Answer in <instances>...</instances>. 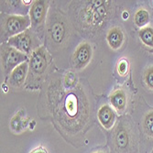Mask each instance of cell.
Returning a JSON list of instances; mask_svg holds the SVG:
<instances>
[{"instance_id": "cell-6", "label": "cell", "mask_w": 153, "mask_h": 153, "mask_svg": "<svg viewBox=\"0 0 153 153\" xmlns=\"http://www.w3.org/2000/svg\"><path fill=\"white\" fill-rule=\"evenodd\" d=\"M93 56V49L90 43H80L74 53V64L78 70L83 69L91 62Z\"/></svg>"}, {"instance_id": "cell-10", "label": "cell", "mask_w": 153, "mask_h": 153, "mask_svg": "<svg viewBox=\"0 0 153 153\" xmlns=\"http://www.w3.org/2000/svg\"><path fill=\"white\" fill-rule=\"evenodd\" d=\"M125 40V36L120 27H114L112 29H110L106 34V41L109 45V47L114 50H119Z\"/></svg>"}, {"instance_id": "cell-8", "label": "cell", "mask_w": 153, "mask_h": 153, "mask_svg": "<svg viewBox=\"0 0 153 153\" xmlns=\"http://www.w3.org/2000/svg\"><path fill=\"white\" fill-rule=\"evenodd\" d=\"M29 71H30L29 62H23L19 66H17L9 74V79H8L9 85L14 87L21 86L27 79Z\"/></svg>"}, {"instance_id": "cell-14", "label": "cell", "mask_w": 153, "mask_h": 153, "mask_svg": "<svg viewBox=\"0 0 153 153\" xmlns=\"http://www.w3.org/2000/svg\"><path fill=\"white\" fill-rule=\"evenodd\" d=\"M150 19V16L148 10H146L145 8H140L138 9L134 17V22L137 25V27H140V29H143V27H147V25L149 24Z\"/></svg>"}, {"instance_id": "cell-12", "label": "cell", "mask_w": 153, "mask_h": 153, "mask_svg": "<svg viewBox=\"0 0 153 153\" xmlns=\"http://www.w3.org/2000/svg\"><path fill=\"white\" fill-rule=\"evenodd\" d=\"M27 124H29V119L25 118V111L20 110L11 118L9 126L13 132L19 134L27 128Z\"/></svg>"}, {"instance_id": "cell-7", "label": "cell", "mask_w": 153, "mask_h": 153, "mask_svg": "<svg viewBox=\"0 0 153 153\" xmlns=\"http://www.w3.org/2000/svg\"><path fill=\"white\" fill-rule=\"evenodd\" d=\"M116 111L110 105H103L97 112V119L105 129H111L116 122Z\"/></svg>"}, {"instance_id": "cell-15", "label": "cell", "mask_w": 153, "mask_h": 153, "mask_svg": "<svg viewBox=\"0 0 153 153\" xmlns=\"http://www.w3.org/2000/svg\"><path fill=\"white\" fill-rule=\"evenodd\" d=\"M138 37L145 46L153 48V27L147 26L143 29H140L138 31Z\"/></svg>"}, {"instance_id": "cell-20", "label": "cell", "mask_w": 153, "mask_h": 153, "mask_svg": "<svg viewBox=\"0 0 153 153\" xmlns=\"http://www.w3.org/2000/svg\"><path fill=\"white\" fill-rule=\"evenodd\" d=\"M123 19H128V12L124 11V13H123Z\"/></svg>"}, {"instance_id": "cell-5", "label": "cell", "mask_w": 153, "mask_h": 153, "mask_svg": "<svg viewBox=\"0 0 153 153\" xmlns=\"http://www.w3.org/2000/svg\"><path fill=\"white\" fill-rule=\"evenodd\" d=\"M49 2L44 0L33 1L30 9V19L33 29H39L46 21Z\"/></svg>"}, {"instance_id": "cell-3", "label": "cell", "mask_w": 153, "mask_h": 153, "mask_svg": "<svg viewBox=\"0 0 153 153\" xmlns=\"http://www.w3.org/2000/svg\"><path fill=\"white\" fill-rule=\"evenodd\" d=\"M7 43L27 56L30 54L31 55V53L38 48L35 43V38L30 30H27L22 33L10 38Z\"/></svg>"}, {"instance_id": "cell-1", "label": "cell", "mask_w": 153, "mask_h": 153, "mask_svg": "<svg viewBox=\"0 0 153 153\" xmlns=\"http://www.w3.org/2000/svg\"><path fill=\"white\" fill-rule=\"evenodd\" d=\"M31 26L30 16L4 15L1 19V39L3 40L22 33Z\"/></svg>"}, {"instance_id": "cell-2", "label": "cell", "mask_w": 153, "mask_h": 153, "mask_svg": "<svg viewBox=\"0 0 153 153\" xmlns=\"http://www.w3.org/2000/svg\"><path fill=\"white\" fill-rule=\"evenodd\" d=\"M1 61L3 70L6 75H7L19 64L29 62L30 58L27 55L9 46L7 43H3L1 45Z\"/></svg>"}, {"instance_id": "cell-21", "label": "cell", "mask_w": 153, "mask_h": 153, "mask_svg": "<svg viewBox=\"0 0 153 153\" xmlns=\"http://www.w3.org/2000/svg\"><path fill=\"white\" fill-rule=\"evenodd\" d=\"M94 153H104V152H102V151H97V152H94Z\"/></svg>"}, {"instance_id": "cell-19", "label": "cell", "mask_w": 153, "mask_h": 153, "mask_svg": "<svg viewBox=\"0 0 153 153\" xmlns=\"http://www.w3.org/2000/svg\"><path fill=\"white\" fill-rule=\"evenodd\" d=\"M30 153H48V152H47V150H46L43 147L39 146V147H38V148L34 149L33 150H31Z\"/></svg>"}, {"instance_id": "cell-16", "label": "cell", "mask_w": 153, "mask_h": 153, "mask_svg": "<svg viewBox=\"0 0 153 153\" xmlns=\"http://www.w3.org/2000/svg\"><path fill=\"white\" fill-rule=\"evenodd\" d=\"M143 128L147 136L153 138V110L149 111L144 117Z\"/></svg>"}, {"instance_id": "cell-17", "label": "cell", "mask_w": 153, "mask_h": 153, "mask_svg": "<svg viewBox=\"0 0 153 153\" xmlns=\"http://www.w3.org/2000/svg\"><path fill=\"white\" fill-rule=\"evenodd\" d=\"M117 71L120 76H125L128 74L129 71V62L127 59H121L117 65Z\"/></svg>"}, {"instance_id": "cell-18", "label": "cell", "mask_w": 153, "mask_h": 153, "mask_svg": "<svg viewBox=\"0 0 153 153\" xmlns=\"http://www.w3.org/2000/svg\"><path fill=\"white\" fill-rule=\"evenodd\" d=\"M144 82L149 89L153 90V66L147 68V70L145 71Z\"/></svg>"}, {"instance_id": "cell-9", "label": "cell", "mask_w": 153, "mask_h": 153, "mask_svg": "<svg viewBox=\"0 0 153 153\" xmlns=\"http://www.w3.org/2000/svg\"><path fill=\"white\" fill-rule=\"evenodd\" d=\"M110 105L114 108L116 112L122 114L127 108L128 96L127 93L123 89H117L109 95Z\"/></svg>"}, {"instance_id": "cell-11", "label": "cell", "mask_w": 153, "mask_h": 153, "mask_svg": "<svg viewBox=\"0 0 153 153\" xmlns=\"http://www.w3.org/2000/svg\"><path fill=\"white\" fill-rule=\"evenodd\" d=\"M114 142L118 150L127 151L129 149L131 143V137L128 131L123 127H118L115 133Z\"/></svg>"}, {"instance_id": "cell-13", "label": "cell", "mask_w": 153, "mask_h": 153, "mask_svg": "<svg viewBox=\"0 0 153 153\" xmlns=\"http://www.w3.org/2000/svg\"><path fill=\"white\" fill-rule=\"evenodd\" d=\"M50 35L55 43H62L66 35L65 24L60 20L52 23L50 27Z\"/></svg>"}, {"instance_id": "cell-4", "label": "cell", "mask_w": 153, "mask_h": 153, "mask_svg": "<svg viewBox=\"0 0 153 153\" xmlns=\"http://www.w3.org/2000/svg\"><path fill=\"white\" fill-rule=\"evenodd\" d=\"M30 74L32 77H39L42 75L48 67V52L43 46L38 47L30 55Z\"/></svg>"}]
</instances>
